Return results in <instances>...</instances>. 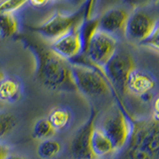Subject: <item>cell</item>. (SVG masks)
Wrapping results in <instances>:
<instances>
[{"label": "cell", "mask_w": 159, "mask_h": 159, "mask_svg": "<svg viewBox=\"0 0 159 159\" xmlns=\"http://www.w3.org/2000/svg\"><path fill=\"white\" fill-rule=\"evenodd\" d=\"M156 87L155 80L150 75L144 73L136 68L132 70L129 74L126 82V93L133 96H144L153 91Z\"/></svg>", "instance_id": "obj_12"}, {"label": "cell", "mask_w": 159, "mask_h": 159, "mask_svg": "<svg viewBox=\"0 0 159 159\" xmlns=\"http://www.w3.org/2000/svg\"><path fill=\"white\" fill-rule=\"evenodd\" d=\"M94 3H96V0H87L86 5H84V20L91 19Z\"/></svg>", "instance_id": "obj_22"}, {"label": "cell", "mask_w": 159, "mask_h": 159, "mask_svg": "<svg viewBox=\"0 0 159 159\" xmlns=\"http://www.w3.org/2000/svg\"><path fill=\"white\" fill-rule=\"evenodd\" d=\"M153 117L159 120V97H157L153 102Z\"/></svg>", "instance_id": "obj_25"}, {"label": "cell", "mask_w": 159, "mask_h": 159, "mask_svg": "<svg viewBox=\"0 0 159 159\" xmlns=\"http://www.w3.org/2000/svg\"><path fill=\"white\" fill-rule=\"evenodd\" d=\"M128 16L129 14L123 8H111L107 10L99 19H98V29L113 36L120 32L124 33Z\"/></svg>", "instance_id": "obj_11"}, {"label": "cell", "mask_w": 159, "mask_h": 159, "mask_svg": "<svg viewBox=\"0 0 159 159\" xmlns=\"http://www.w3.org/2000/svg\"><path fill=\"white\" fill-rule=\"evenodd\" d=\"M84 20V9L78 10L77 12L71 14L56 11L41 24H39L37 27H34L33 30L42 38L52 42L53 40L71 31L73 28L81 24Z\"/></svg>", "instance_id": "obj_6"}, {"label": "cell", "mask_w": 159, "mask_h": 159, "mask_svg": "<svg viewBox=\"0 0 159 159\" xmlns=\"http://www.w3.org/2000/svg\"><path fill=\"white\" fill-rule=\"evenodd\" d=\"M11 153V150H10V147L6 144H3L0 142V159H6L9 154Z\"/></svg>", "instance_id": "obj_24"}, {"label": "cell", "mask_w": 159, "mask_h": 159, "mask_svg": "<svg viewBox=\"0 0 159 159\" xmlns=\"http://www.w3.org/2000/svg\"><path fill=\"white\" fill-rule=\"evenodd\" d=\"M141 46L151 48L155 51L159 52V22L156 23V26L154 28L153 32L149 36L145 41H143L141 44Z\"/></svg>", "instance_id": "obj_21"}, {"label": "cell", "mask_w": 159, "mask_h": 159, "mask_svg": "<svg viewBox=\"0 0 159 159\" xmlns=\"http://www.w3.org/2000/svg\"><path fill=\"white\" fill-rule=\"evenodd\" d=\"M19 30V21L15 13L0 12V38H10Z\"/></svg>", "instance_id": "obj_16"}, {"label": "cell", "mask_w": 159, "mask_h": 159, "mask_svg": "<svg viewBox=\"0 0 159 159\" xmlns=\"http://www.w3.org/2000/svg\"><path fill=\"white\" fill-rule=\"evenodd\" d=\"M52 0H29V2L35 8H42L47 6V5L51 2Z\"/></svg>", "instance_id": "obj_23"}, {"label": "cell", "mask_w": 159, "mask_h": 159, "mask_svg": "<svg viewBox=\"0 0 159 159\" xmlns=\"http://www.w3.org/2000/svg\"><path fill=\"white\" fill-rule=\"evenodd\" d=\"M92 147L93 154L98 159H112L117 152L107 134L96 125L92 137Z\"/></svg>", "instance_id": "obj_13"}, {"label": "cell", "mask_w": 159, "mask_h": 159, "mask_svg": "<svg viewBox=\"0 0 159 159\" xmlns=\"http://www.w3.org/2000/svg\"><path fill=\"white\" fill-rule=\"evenodd\" d=\"M156 23L157 21L149 14L142 11H134L129 14L124 34L128 41L141 44L151 35Z\"/></svg>", "instance_id": "obj_10"}, {"label": "cell", "mask_w": 159, "mask_h": 159, "mask_svg": "<svg viewBox=\"0 0 159 159\" xmlns=\"http://www.w3.org/2000/svg\"><path fill=\"white\" fill-rule=\"evenodd\" d=\"M116 50L117 40L116 36L98 28L88 40L82 55H84V58L89 61L87 65L102 70Z\"/></svg>", "instance_id": "obj_4"}, {"label": "cell", "mask_w": 159, "mask_h": 159, "mask_svg": "<svg viewBox=\"0 0 159 159\" xmlns=\"http://www.w3.org/2000/svg\"><path fill=\"white\" fill-rule=\"evenodd\" d=\"M18 124V119L14 113L0 111V139L9 135Z\"/></svg>", "instance_id": "obj_19"}, {"label": "cell", "mask_w": 159, "mask_h": 159, "mask_svg": "<svg viewBox=\"0 0 159 159\" xmlns=\"http://www.w3.org/2000/svg\"><path fill=\"white\" fill-rule=\"evenodd\" d=\"M97 119L98 109L92 104L88 120L73 134L70 141L69 150L72 159H98L92 147V137Z\"/></svg>", "instance_id": "obj_8"}, {"label": "cell", "mask_w": 159, "mask_h": 159, "mask_svg": "<svg viewBox=\"0 0 159 159\" xmlns=\"http://www.w3.org/2000/svg\"><path fill=\"white\" fill-rule=\"evenodd\" d=\"M4 77V74L2 73V71H1V70H0V80H1L2 78Z\"/></svg>", "instance_id": "obj_28"}, {"label": "cell", "mask_w": 159, "mask_h": 159, "mask_svg": "<svg viewBox=\"0 0 159 159\" xmlns=\"http://www.w3.org/2000/svg\"><path fill=\"white\" fill-rule=\"evenodd\" d=\"M68 1H71L72 3H76V4H83V3L86 4L87 0H68Z\"/></svg>", "instance_id": "obj_27"}, {"label": "cell", "mask_w": 159, "mask_h": 159, "mask_svg": "<svg viewBox=\"0 0 159 159\" xmlns=\"http://www.w3.org/2000/svg\"><path fill=\"white\" fill-rule=\"evenodd\" d=\"M73 78L77 92L89 99L106 98L112 93V89L103 71L91 65L71 63Z\"/></svg>", "instance_id": "obj_3"}, {"label": "cell", "mask_w": 159, "mask_h": 159, "mask_svg": "<svg viewBox=\"0 0 159 159\" xmlns=\"http://www.w3.org/2000/svg\"><path fill=\"white\" fill-rule=\"evenodd\" d=\"M57 130L54 128L52 123L49 121L47 117H42L34 123L32 128V135L35 139L44 140V139L52 138Z\"/></svg>", "instance_id": "obj_18"}, {"label": "cell", "mask_w": 159, "mask_h": 159, "mask_svg": "<svg viewBox=\"0 0 159 159\" xmlns=\"http://www.w3.org/2000/svg\"><path fill=\"white\" fill-rule=\"evenodd\" d=\"M29 2V0H0V12L16 13Z\"/></svg>", "instance_id": "obj_20"}, {"label": "cell", "mask_w": 159, "mask_h": 159, "mask_svg": "<svg viewBox=\"0 0 159 159\" xmlns=\"http://www.w3.org/2000/svg\"><path fill=\"white\" fill-rule=\"evenodd\" d=\"M96 125L99 127L111 139L116 151L125 145L130 133L131 123L118 107L108 108L103 114L101 121Z\"/></svg>", "instance_id": "obj_7"}, {"label": "cell", "mask_w": 159, "mask_h": 159, "mask_svg": "<svg viewBox=\"0 0 159 159\" xmlns=\"http://www.w3.org/2000/svg\"><path fill=\"white\" fill-rule=\"evenodd\" d=\"M47 118L52 123L56 130H63L67 128L72 120V112L64 107H57L50 111Z\"/></svg>", "instance_id": "obj_15"}, {"label": "cell", "mask_w": 159, "mask_h": 159, "mask_svg": "<svg viewBox=\"0 0 159 159\" xmlns=\"http://www.w3.org/2000/svg\"><path fill=\"white\" fill-rule=\"evenodd\" d=\"M25 42L36 60L35 79L43 88L58 93L77 92L71 63L53 52L49 46Z\"/></svg>", "instance_id": "obj_1"}, {"label": "cell", "mask_w": 159, "mask_h": 159, "mask_svg": "<svg viewBox=\"0 0 159 159\" xmlns=\"http://www.w3.org/2000/svg\"><path fill=\"white\" fill-rule=\"evenodd\" d=\"M62 144L57 139L48 138L40 142L37 152L40 158L42 159H54L62 151Z\"/></svg>", "instance_id": "obj_17"}, {"label": "cell", "mask_w": 159, "mask_h": 159, "mask_svg": "<svg viewBox=\"0 0 159 159\" xmlns=\"http://www.w3.org/2000/svg\"><path fill=\"white\" fill-rule=\"evenodd\" d=\"M155 1H159V0H155Z\"/></svg>", "instance_id": "obj_29"}, {"label": "cell", "mask_w": 159, "mask_h": 159, "mask_svg": "<svg viewBox=\"0 0 159 159\" xmlns=\"http://www.w3.org/2000/svg\"><path fill=\"white\" fill-rule=\"evenodd\" d=\"M134 69L135 64L131 54L123 49H117L113 57L103 67L104 76L116 96H123L126 93L127 78Z\"/></svg>", "instance_id": "obj_5"}, {"label": "cell", "mask_w": 159, "mask_h": 159, "mask_svg": "<svg viewBox=\"0 0 159 159\" xmlns=\"http://www.w3.org/2000/svg\"><path fill=\"white\" fill-rule=\"evenodd\" d=\"M130 123L125 145L112 159H159V120L152 116Z\"/></svg>", "instance_id": "obj_2"}, {"label": "cell", "mask_w": 159, "mask_h": 159, "mask_svg": "<svg viewBox=\"0 0 159 159\" xmlns=\"http://www.w3.org/2000/svg\"><path fill=\"white\" fill-rule=\"evenodd\" d=\"M83 22L63 36L53 40L49 45L53 52L70 63L75 62L84 53V42L82 34Z\"/></svg>", "instance_id": "obj_9"}, {"label": "cell", "mask_w": 159, "mask_h": 159, "mask_svg": "<svg viewBox=\"0 0 159 159\" xmlns=\"http://www.w3.org/2000/svg\"><path fill=\"white\" fill-rule=\"evenodd\" d=\"M23 86L18 79L4 76L0 80V101L6 103H15L22 98Z\"/></svg>", "instance_id": "obj_14"}, {"label": "cell", "mask_w": 159, "mask_h": 159, "mask_svg": "<svg viewBox=\"0 0 159 159\" xmlns=\"http://www.w3.org/2000/svg\"><path fill=\"white\" fill-rule=\"evenodd\" d=\"M6 159H27V158L25 157V156H23V155L17 154V153H10L9 156Z\"/></svg>", "instance_id": "obj_26"}]
</instances>
